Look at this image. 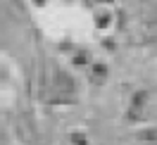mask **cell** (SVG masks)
Segmentation results:
<instances>
[{
    "label": "cell",
    "instance_id": "cell-1",
    "mask_svg": "<svg viewBox=\"0 0 157 145\" xmlns=\"http://www.w3.org/2000/svg\"><path fill=\"white\" fill-rule=\"evenodd\" d=\"M124 31L133 43H150L157 38V21L150 17H133V21L124 19Z\"/></svg>",
    "mask_w": 157,
    "mask_h": 145
},
{
    "label": "cell",
    "instance_id": "cell-2",
    "mask_svg": "<svg viewBox=\"0 0 157 145\" xmlns=\"http://www.w3.org/2000/svg\"><path fill=\"white\" fill-rule=\"evenodd\" d=\"M152 112V97L147 90H138L131 97V105H128V119L131 121H145Z\"/></svg>",
    "mask_w": 157,
    "mask_h": 145
},
{
    "label": "cell",
    "instance_id": "cell-3",
    "mask_svg": "<svg viewBox=\"0 0 157 145\" xmlns=\"http://www.w3.org/2000/svg\"><path fill=\"white\" fill-rule=\"evenodd\" d=\"M55 90L59 95H74V81L67 71H55Z\"/></svg>",
    "mask_w": 157,
    "mask_h": 145
},
{
    "label": "cell",
    "instance_id": "cell-4",
    "mask_svg": "<svg viewBox=\"0 0 157 145\" xmlns=\"http://www.w3.org/2000/svg\"><path fill=\"white\" fill-rule=\"evenodd\" d=\"M105 76H107V67H105V64H93V69H90V81H93V83H102Z\"/></svg>",
    "mask_w": 157,
    "mask_h": 145
},
{
    "label": "cell",
    "instance_id": "cell-5",
    "mask_svg": "<svg viewBox=\"0 0 157 145\" xmlns=\"http://www.w3.org/2000/svg\"><path fill=\"white\" fill-rule=\"evenodd\" d=\"M71 140H74V145H86V138H83V135H74Z\"/></svg>",
    "mask_w": 157,
    "mask_h": 145
}]
</instances>
